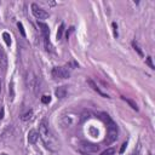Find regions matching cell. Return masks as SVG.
I'll use <instances>...</instances> for the list:
<instances>
[{"label": "cell", "instance_id": "obj_1", "mask_svg": "<svg viewBox=\"0 0 155 155\" xmlns=\"http://www.w3.org/2000/svg\"><path fill=\"white\" fill-rule=\"evenodd\" d=\"M39 136L41 137V139L47 149H50L52 151L58 149V142L54 138V136L52 134V132L50 131V128L45 121L40 122V125H39Z\"/></svg>", "mask_w": 155, "mask_h": 155}, {"label": "cell", "instance_id": "obj_2", "mask_svg": "<svg viewBox=\"0 0 155 155\" xmlns=\"http://www.w3.org/2000/svg\"><path fill=\"white\" fill-rule=\"evenodd\" d=\"M105 121L108 122V132H107V138H105V143L110 144L114 140H116L117 138V126L114 124L113 120H110V117L108 115H105Z\"/></svg>", "mask_w": 155, "mask_h": 155}, {"label": "cell", "instance_id": "obj_3", "mask_svg": "<svg viewBox=\"0 0 155 155\" xmlns=\"http://www.w3.org/2000/svg\"><path fill=\"white\" fill-rule=\"evenodd\" d=\"M80 121V115L76 113H65L62 115V124L65 127H73Z\"/></svg>", "mask_w": 155, "mask_h": 155}, {"label": "cell", "instance_id": "obj_4", "mask_svg": "<svg viewBox=\"0 0 155 155\" xmlns=\"http://www.w3.org/2000/svg\"><path fill=\"white\" fill-rule=\"evenodd\" d=\"M52 76L57 80L68 79L70 76V71L69 69H67V67H54L52 69Z\"/></svg>", "mask_w": 155, "mask_h": 155}, {"label": "cell", "instance_id": "obj_5", "mask_svg": "<svg viewBox=\"0 0 155 155\" xmlns=\"http://www.w3.org/2000/svg\"><path fill=\"white\" fill-rule=\"evenodd\" d=\"M27 86H28L29 90L35 91V92H36V90L39 88V87H38V86H39L38 78H36V75H35L33 71H29V73L27 74Z\"/></svg>", "mask_w": 155, "mask_h": 155}, {"label": "cell", "instance_id": "obj_6", "mask_svg": "<svg viewBox=\"0 0 155 155\" xmlns=\"http://www.w3.org/2000/svg\"><path fill=\"white\" fill-rule=\"evenodd\" d=\"M31 12H33L34 17L38 18V19H46V18H48V13L44 8H41L39 5H36V4H31Z\"/></svg>", "mask_w": 155, "mask_h": 155}, {"label": "cell", "instance_id": "obj_7", "mask_svg": "<svg viewBox=\"0 0 155 155\" xmlns=\"http://www.w3.org/2000/svg\"><path fill=\"white\" fill-rule=\"evenodd\" d=\"M87 84H88V85L91 86V88H92L93 91H96V92H97L98 94H101V96H102V97H104V98H109V96H108L107 93H104V92H102V91L99 90V87L97 86V84H96V82H94L93 80L88 79V80H87Z\"/></svg>", "mask_w": 155, "mask_h": 155}, {"label": "cell", "instance_id": "obj_8", "mask_svg": "<svg viewBox=\"0 0 155 155\" xmlns=\"http://www.w3.org/2000/svg\"><path fill=\"white\" fill-rule=\"evenodd\" d=\"M38 25L41 29L44 39H50V28H48V25L46 23H42V22H38Z\"/></svg>", "mask_w": 155, "mask_h": 155}, {"label": "cell", "instance_id": "obj_9", "mask_svg": "<svg viewBox=\"0 0 155 155\" xmlns=\"http://www.w3.org/2000/svg\"><path fill=\"white\" fill-rule=\"evenodd\" d=\"M38 139H39V133H38V131L30 130L29 133H28V140H29V143L35 144V143L38 142Z\"/></svg>", "mask_w": 155, "mask_h": 155}, {"label": "cell", "instance_id": "obj_10", "mask_svg": "<svg viewBox=\"0 0 155 155\" xmlns=\"http://www.w3.org/2000/svg\"><path fill=\"white\" fill-rule=\"evenodd\" d=\"M54 93H56V96H57L58 98H64V97L67 96V86H59V87L54 91Z\"/></svg>", "mask_w": 155, "mask_h": 155}, {"label": "cell", "instance_id": "obj_11", "mask_svg": "<svg viewBox=\"0 0 155 155\" xmlns=\"http://www.w3.org/2000/svg\"><path fill=\"white\" fill-rule=\"evenodd\" d=\"M7 67V58H6V54L4 51H1L0 53V69L1 70H5Z\"/></svg>", "mask_w": 155, "mask_h": 155}, {"label": "cell", "instance_id": "obj_12", "mask_svg": "<svg viewBox=\"0 0 155 155\" xmlns=\"http://www.w3.org/2000/svg\"><path fill=\"white\" fill-rule=\"evenodd\" d=\"M121 98H122V101H125V102H126L133 110H136V111L138 110V105H137V103H136L134 101H132V99H130V98H127V97H124V96H122Z\"/></svg>", "mask_w": 155, "mask_h": 155}, {"label": "cell", "instance_id": "obj_13", "mask_svg": "<svg viewBox=\"0 0 155 155\" xmlns=\"http://www.w3.org/2000/svg\"><path fill=\"white\" fill-rule=\"evenodd\" d=\"M84 145V148L86 149V150H88V151H97L98 150V145H93V144H87V143H82Z\"/></svg>", "mask_w": 155, "mask_h": 155}, {"label": "cell", "instance_id": "obj_14", "mask_svg": "<svg viewBox=\"0 0 155 155\" xmlns=\"http://www.w3.org/2000/svg\"><path fill=\"white\" fill-rule=\"evenodd\" d=\"M2 39H4V41L6 42L7 46L11 45V36H10V34H8L7 31H4V33H2Z\"/></svg>", "mask_w": 155, "mask_h": 155}, {"label": "cell", "instance_id": "obj_15", "mask_svg": "<svg viewBox=\"0 0 155 155\" xmlns=\"http://www.w3.org/2000/svg\"><path fill=\"white\" fill-rule=\"evenodd\" d=\"M115 154V149L114 148H107L104 151L101 153V155H114Z\"/></svg>", "mask_w": 155, "mask_h": 155}, {"label": "cell", "instance_id": "obj_16", "mask_svg": "<svg viewBox=\"0 0 155 155\" xmlns=\"http://www.w3.org/2000/svg\"><path fill=\"white\" fill-rule=\"evenodd\" d=\"M63 30H64V24L62 23L58 28V31H57V40H61L62 39V35H63Z\"/></svg>", "mask_w": 155, "mask_h": 155}, {"label": "cell", "instance_id": "obj_17", "mask_svg": "<svg viewBox=\"0 0 155 155\" xmlns=\"http://www.w3.org/2000/svg\"><path fill=\"white\" fill-rule=\"evenodd\" d=\"M31 115H33V111H31V110H29L28 113H25L24 115H22V117H21V119H22L23 121H27V120H29V119L31 117Z\"/></svg>", "mask_w": 155, "mask_h": 155}, {"label": "cell", "instance_id": "obj_18", "mask_svg": "<svg viewBox=\"0 0 155 155\" xmlns=\"http://www.w3.org/2000/svg\"><path fill=\"white\" fill-rule=\"evenodd\" d=\"M41 102H42L44 104H48V103L51 102V97H50V96H42V97H41Z\"/></svg>", "mask_w": 155, "mask_h": 155}, {"label": "cell", "instance_id": "obj_19", "mask_svg": "<svg viewBox=\"0 0 155 155\" xmlns=\"http://www.w3.org/2000/svg\"><path fill=\"white\" fill-rule=\"evenodd\" d=\"M17 27H18V29H19V31H21V34H22V36H25V31H24V28H23V24H22L21 22H18V23H17Z\"/></svg>", "mask_w": 155, "mask_h": 155}, {"label": "cell", "instance_id": "obj_20", "mask_svg": "<svg viewBox=\"0 0 155 155\" xmlns=\"http://www.w3.org/2000/svg\"><path fill=\"white\" fill-rule=\"evenodd\" d=\"M132 46H133V47H134V50H136V51H137V52H138V53H139V56H143V52H142V51H140V48H139V47H138V45H137V44H136V42H134V41H133V42H132Z\"/></svg>", "mask_w": 155, "mask_h": 155}, {"label": "cell", "instance_id": "obj_21", "mask_svg": "<svg viewBox=\"0 0 155 155\" xmlns=\"http://www.w3.org/2000/svg\"><path fill=\"white\" fill-rule=\"evenodd\" d=\"M147 64H148L151 69H154V68H155V67H154V64H153V62H151V57H148V58H147Z\"/></svg>", "mask_w": 155, "mask_h": 155}, {"label": "cell", "instance_id": "obj_22", "mask_svg": "<svg viewBox=\"0 0 155 155\" xmlns=\"http://www.w3.org/2000/svg\"><path fill=\"white\" fill-rule=\"evenodd\" d=\"M113 28H114V36L116 38L117 36V25H116V23H113Z\"/></svg>", "mask_w": 155, "mask_h": 155}, {"label": "cell", "instance_id": "obj_23", "mask_svg": "<svg viewBox=\"0 0 155 155\" xmlns=\"http://www.w3.org/2000/svg\"><path fill=\"white\" fill-rule=\"evenodd\" d=\"M126 147H127V143L125 142V143H124V144L121 145V148H120V153H121V154H122V153L125 151V149H126Z\"/></svg>", "mask_w": 155, "mask_h": 155}, {"label": "cell", "instance_id": "obj_24", "mask_svg": "<svg viewBox=\"0 0 155 155\" xmlns=\"http://www.w3.org/2000/svg\"><path fill=\"white\" fill-rule=\"evenodd\" d=\"M10 91H11V98H13V82L10 84Z\"/></svg>", "mask_w": 155, "mask_h": 155}, {"label": "cell", "instance_id": "obj_25", "mask_svg": "<svg viewBox=\"0 0 155 155\" xmlns=\"http://www.w3.org/2000/svg\"><path fill=\"white\" fill-rule=\"evenodd\" d=\"M4 117V108H1V110H0V120Z\"/></svg>", "mask_w": 155, "mask_h": 155}, {"label": "cell", "instance_id": "obj_26", "mask_svg": "<svg viewBox=\"0 0 155 155\" xmlns=\"http://www.w3.org/2000/svg\"><path fill=\"white\" fill-rule=\"evenodd\" d=\"M1 87H2V82H1V80H0V93H1Z\"/></svg>", "mask_w": 155, "mask_h": 155}, {"label": "cell", "instance_id": "obj_27", "mask_svg": "<svg viewBox=\"0 0 155 155\" xmlns=\"http://www.w3.org/2000/svg\"><path fill=\"white\" fill-rule=\"evenodd\" d=\"M1 51H2V50H1V47H0V53H1Z\"/></svg>", "mask_w": 155, "mask_h": 155}, {"label": "cell", "instance_id": "obj_28", "mask_svg": "<svg viewBox=\"0 0 155 155\" xmlns=\"http://www.w3.org/2000/svg\"><path fill=\"white\" fill-rule=\"evenodd\" d=\"M1 155H6V154H1Z\"/></svg>", "mask_w": 155, "mask_h": 155}]
</instances>
